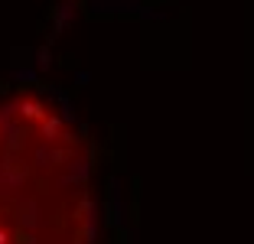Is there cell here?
I'll list each match as a JSON object with an SVG mask.
<instances>
[{"mask_svg":"<svg viewBox=\"0 0 254 244\" xmlns=\"http://www.w3.org/2000/svg\"><path fill=\"white\" fill-rule=\"evenodd\" d=\"M20 114H23V118H33V121H36V118H43V104L20 98Z\"/></svg>","mask_w":254,"mask_h":244,"instance_id":"6da1fadb","label":"cell"},{"mask_svg":"<svg viewBox=\"0 0 254 244\" xmlns=\"http://www.w3.org/2000/svg\"><path fill=\"white\" fill-rule=\"evenodd\" d=\"M59 130H62V121L59 118H46L43 121V137H46V140H56Z\"/></svg>","mask_w":254,"mask_h":244,"instance_id":"7a4b0ae2","label":"cell"},{"mask_svg":"<svg viewBox=\"0 0 254 244\" xmlns=\"http://www.w3.org/2000/svg\"><path fill=\"white\" fill-rule=\"evenodd\" d=\"M13 81H20V85H26V81H36V68H13Z\"/></svg>","mask_w":254,"mask_h":244,"instance_id":"3957f363","label":"cell"},{"mask_svg":"<svg viewBox=\"0 0 254 244\" xmlns=\"http://www.w3.org/2000/svg\"><path fill=\"white\" fill-rule=\"evenodd\" d=\"M49 65H53V56H49V49L43 46V49H36V68H39V72H46Z\"/></svg>","mask_w":254,"mask_h":244,"instance_id":"277c9868","label":"cell"},{"mask_svg":"<svg viewBox=\"0 0 254 244\" xmlns=\"http://www.w3.org/2000/svg\"><path fill=\"white\" fill-rule=\"evenodd\" d=\"M0 244H10V235H7V231H0Z\"/></svg>","mask_w":254,"mask_h":244,"instance_id":"5b68a950","label":"cell"}]
</instances>
